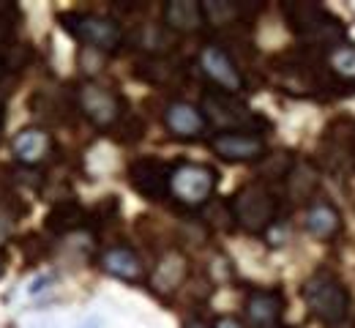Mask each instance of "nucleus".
Instances as JSON below:
<instances>
[{
  "label": "nucleus",
  "instance_id": "18",
  "mask_svg": "<svg viewBox=\"0 0 355 328\" xmlns=\"http://www.w3.org/2000/svg\"><path fill=\"white\" fill-rule=\"evenodd\" d=\"M328 69L345 80V83H355V47L350 44H339V47L328 49Z\"/></svg>",
  "mask_w": 355,
  "mask_h": 328
},
{
  "label": "nucleus",
  "instance_id": "6",
  "mask_svg": "<svg viewBox=\"0 0 355 328\" xmlns=\"http://www.w3.org/2000/svg\"><path fill=\"white\" fill-rule=\"evenodd\" d=\"M202 115L208 123H214L222 132H243L254 126L257 121L241 98H235L232 94H222V91L202 96Z\"/></svg>",
  "mask_w": 355,
  "mask_h": 328
},
{
  "label": "nucleus",
  "instance_id": "14",
  "mask_svg": "<svg viewBox=\"0 0 355 328\" xmlns=\"http://www.w3.org/2000/svg\"><path fill=\"white\" fill-rule=\"evenodd\" d=\"M304 225H306L309 235L320 238V241H331V238H336L339 230H342V216H339V211H336L334 202L314 200L309 208H306Z\"/></svg>",
  "mask_w": 355,
  "mask_h": 328
},
{
  "label": "nucleus",
  "instance_id": "12",
  "mask_svg": "<svg viewBox=\"0 0 355 328\" xmlns=\"http://www.w3.org/2000/svg\"><path fill=\"white\" fill-rule=\"evenodd\" d=\"M282 318V295L276 290H254L246 298V320L252 328H276Z\"/></svg>",
  "mask_w": 355,
  "mask_h": 328
},
{
  "label": "nucleus",
  "instance_id": "20",
  "mask_svg": "<svg viewBox=\"0 0 355 328\" xmlns=\"http://www.w3.org/2000/svg\"><path fill=\"white\" fill-rule=\"evenodd\" d=\"M8 233H11V216L0 208V246H3V241L8 238Z\"/></svg>",
  "mask_w": 355,
  "mask_h": 328
},
{
  "label": "nucleus",
  "instance_id": "15",
  "mask_svg": "<svg viewBox=\"0 0 355 328\" xmlns=\"http://www.w3.org/2000/svg\"><path fill=\"white\" fill-rule=\"evenodd\" d=\"M101 268L123 282H139L145 277L142 260L134 254L129 246H110L101 254Z\"/></svg>",
  "mask_w": 355,
  "mask_h": 328
},
{
  "label": "nucleus",
  "instance_id": "11",
  "mask_svg": "<svg viewBox=\"0 0 355 328\" xmlns=\"http://www.w3.org/2000/svg\"><path fill=\"white\" fill-rule=\"evenodd\" d=\"M164 123H167V129H170L175 137H180V140H194V137H200V135L205 132V126H208L202 110L194 107V104H189V101H173V104L164 110Z\"/></svg>",
  "mask_w": 355,
  "mask_h": 328
},
{
  "label": "nucleus",
  "instance_id": "19",
  "mask_svg": "<svg viewBox=\"0 0 355 328\" xmlns=\"http://www.w3.org/2000/svg\"><path fill=\"white\" fill-rule=\"evenodd\" d=\"M238 14H241L238 3H227V0H208V3H202V17H205V22H211V25H216V28L235 22Z\"/></svg>",
  "mask_w": 355,
  "mask_h": 328
},
{
  "label": "nucleus",
  "instance_id": "8",
  "mask_svg": "<svg viewBox=\"0 0 355 328\" xmlns=\"http://www.w3.org/2000/svg\"><path fill=\"white\" fill-rule=\"evenodd\" d=\"M200 69L202 74L222 88V94H238L243 91V77H241V69L235 66V60L224 52L219 44H205L200 49Z\"/></svg>",
  "mask_w": 355,
  "mask_h": 328
},
{
  "label": "nucleus",
  "instance_id": "10",
  "mask_svg": "<svg viewBox=\"0 0 355 328\" xmlns=\"http://www.w3.org/2000/svg\"><path fill=\"white\" fill-rule=\"evenodd\" d=\"M170 167L159 159H139L129 167V178H132V187L145 194V197H162L170 191Z\"/></svg>",
  "mask_w": 355,
  "mask_h": 328
},
{
  "label": "nucleus",
  "instance_id": "13",
  "mask_svg": "<svg viewBox=\"0 0 355 328\" xmlns=\"http://www.w3.org/2000/svg\"><path fill=\"white\" fill-rule=\"evenodd\" d=\"M11 148H14V156H17L19 164L36 167V164H42L46 159V153H49V148H52V140H49V135H46L44 129L31 126V129H22V132L14 137Z\"/></svg>",
  "mask_w": 355,
  "mask_h": 328
},
{
  "label": "nucleus",
  "instance_id": "7",
  "mask_svg": "<svg viewBox=\"0 0 355 328\" xmlns=\"http://www.w3.org/2000/svg\"><path fill=\"white\" fill-rule=\"evenodd\" d=\"M77 104L85 112L90 123H96L98 129H110L112 123H118L121 118V98L104 85L96 83H83L77 91Z\"/></svg>",
  "mask_w": 355,
  "mask_h": 328
},
{
  "label": "nucleus",
  "instance_id": "16",
  "mask_svg": "<svg viewBox=\"0 0 355 328\" xmlns=\"http://www.w3.org/2000/svg\"><path fill=\"white\" fill-rule=\"evenodd\" d=\"M164 22L170 31L175 33H194L205 25V17H202V3H194V0H173L164 6Z\"/></svg>",
  "mask_w": 355,
  "mask_h": 328
},
{
  "label": "nucleus",
  "instance_id": "21",
  "mask_svg": "<svg viewBox=\"0 0 355 328\" xmlns=\"http://www.w3.org/2000/svg\"><path fill=\"white\" fill-rule=\"evenodd\" d=\"M214 328H243V323H241L238 318H230V315H227V318H219V320L214 323Z\"/></svg>",
  "mask_w": 355,
  "mask_h": 328
},
{
  "label": "nucleus",
  "instance_id": "4",
  "mask_svg": "<svg viewBox=\"0 0 355 328\" xmlns=\"http://www.w3.org/2000/svg\"><path fill=\"white\" fill-rule=\"evenodd\" d=\"M63 28L83 44L98 52H115L123 44V31L115 19L98 17V14H63Z\"/></svg>",
  "mask_w": 355,
  "mask_h": 328
},
{
  "label": "nucleus",
  "instance_id": "3",
  "mask_svg": "<svg viewBox=\"0 0 355 328\" xmlns=\"http://www.w3.org/2000/svg\"><path fill=\"white\" fill-rule=\"evenodd\" d=\"M216 189V173L205 164L180 162L170 173V194L186 208H200L211 200Z\"/></svg>",
  "mask_w": 355,
  "mask_h": 328
},
{
  "label": "nucleus",
  "instance_id": "23",
  "mask_svg": "<svg viewBox=\"0 0 355 328\" xmlns=\"http://www.w3.org/2000/svg\"><path fill=\"white\" fill-rule=\"evenodd\" d=\"M0 74H3V60H0Z\"/></svg>",
  "mask_w": 355,
  "mask_h": 328
},
{
  "label": "nucleus",
  "instance_id": "17",
  "mask_svg": "<svg viewBox=\"0 0 355 328\" xmlns=\"http://www.w3.org/2000/svg\"><path fill=\"white\" fill-rule=\"evenodd\" d=\"M83 219H85V211L80 208V202L66 200V202H58V205L46 214V230H52V233H58V235L71 233V230H77V227L83 225Z\"/></svg>",
  "mask_w": 355,
  "mask_h": 328
},
{
  "label": "nucleus",
  "instance_id": "2",
  "mask_svg": "<svg viewBox=\"0 0 355 328\" xmlns=\"http://www.w3.org/2000/svg\"><path fill=\"white\" fill-rule=\"evenodd\" d=\"M284 14L290 19V25L295 28V33L311 42V44H325V47H339L342 44V25L322 8V6H314V3H287L284 6Z\"/></svg>",
  "mask_w": 355,
  "mask_h": 328
},
{
  "label": "nucleus",
  "instance_id": "9",
  "mask_svg": "<svg viewBox=\"0 0 355 328\" xmlns=\"http://www.w3.org/2000/svg\"><path fill=\"white\" fill-rule=\"evenodd\" d=\"M211 148L224 162H254L266 156V140L252 132H219Z\"/></svg>",
  "mask_w": 355,
  "mask_h": 328
},
{
  "label": "nucleus",
  "instance_id": "22",
  "mask_svg": "<svg viewBox=\"0 0 355 328\" xmlns=\"http://www.w3.org/2000/svg\"><path fill=\"white\" fill-rule=\"evenodd\" d=\"M183 328H208V326H205L202 320H197V318H194V320H189V323H186Z\"/></svg>",
  "mask_w": 355,
  "mask_h": 328
},
{
  "label": "nucleus",
  "instance_id": "5",
  "mask_svg": "<svg viewBox=\"0 0 355 328\" xmlns=\"http://www.w3.org/2000/svg\"><path fill=\"white\" fill-rule=\"evenodd\" d=\"M276 216V200L266 187L249 184L232 197V219L249 230V233H263Z\"/></svg>",
  "mask_w": 355,
  "mask_h": 328
},
{
  "label": "nucleus",
  "instance_id": "1",
  "mask_svg": "<svg viewBox=\"0 0 355 328\" xmlns=\"http://www.w3.org/2000/svg\"><path fill=\"white\" fill-rule=\"evenodd\" d=\"M304 298L311 315L325 326H339L350 312V295L345 284L331 274H314L304 284Z\"/></svg>",
  "mask_w": 355,
  "mask_h": 328
}]
</instances>
